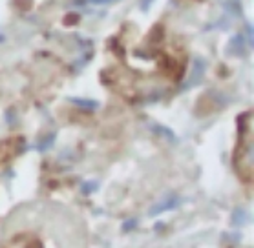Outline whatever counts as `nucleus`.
<instances>
[{
  "label": "nucleus",
  "mask_w": 254,
  "mask_h": 248,
  "mask_svg": "<svg viewBox=\"0 0 254 248\" xmlns=\"http://www.w3.org/2000/svg\"><path fill=\"white\" fill-rule=\"evenodd\" d=\"M253 119L249 117L247 130L240 133V146H238L236 168L238 173L251 179L253 177Z\"/></svg>",
  "instance_id": "obj_1"
},
{
  "label": "nucleus",
  "mask_w": 254,
  "mask_h": 248,
  "mask_svg": "<svg viewBox=\"0 0 254 248\" xmlns=\"http://www.w3.org/2000/svg\"><path fill=\"white\" fill-rule=\"evenodd\" d=\"M176 204H178V199L174 197L172 201H165V202H161V206L152 208V210H150V214H152V215H154V214H161L163 210H167V208H174V206H176Z\"/></svg>",
  "instance_id": "obj_2"
},
{
  "label": "nucleus",
  "mask_w": 254,
  "mask_h": 248,
  "mask_svg": "<svg viewBox=\"0 0 254 248\" xmlns=\"http://www.w3.org/2000/svg\"><path fill=\"white\" fill-rule=\"evenodd\" d=\"M93 2H97V4H99V2H106V0H93Z\"/></svg>",
  "instance_id": "obj_3"
}]
</instances>
